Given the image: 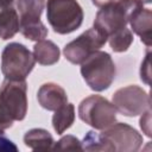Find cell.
<instances>
[{
    "label": "cell",
    "instance_id": "4",
    "mask_svg": "<svg viewBox=\"0 0 152 152\" xmlns=\"http://www.w3.org/2000/svg\"><path fill=\"white\" fill-rule=\"evenodd\" d=\"M36 65L33 53L21 43L12 42L1 52V72L7 80L23 81Z\"/></svg>",
    "mask_w": 152,
    "mask_h": 152
},
{
    "label": "cell",
    "instance_id": "9",
    "mask_svg": "<svg viewBox=\"0 0 152 152\" xmlns=\"http://www.w3.org/2000/svg\"><path fill=\"white\" fill-rule=\"evenodd\" d=\"M118 152H135L142 145V135L126 122H114L101 133Z\"/></svg>",
    "mask_w": 152,
    "mask_h": 152
},
{
    "label": "cell",
    "instance_id": "1",
    "mask_svg": "<svg viewBox=\"0 0 152 152\" xmlns=\"http://www.w3.org/2000/svg\"><path fill=\"white\" fill-rule=\"evenodd\" d=\"M80 71L87 86L94 91L108 89L116 75V68L112 56L101 50L88 56L81 63Z\"/></svg>",
    "mask_w": 152,
    "mask_h": 152
},
{
    "label": "cell",
    "instance_id": "19",
    "mask_svg": "<svg viewBox=\"0 0 152 152\" xmlns=\"http://www.w3.org/2000/svg\"><path fill=\"white\" fill-rule=\"evenodd\" d=\"M19 31L20 33L30 40L38 42L48 37V28L42 23V20L27 21V23H19Z\"/></svg>",
    "mask_w": 152,
    "mask_h": 152
},
{
    "label": "cell",
    "instance_id": "26",
    "mask_svg": "<svg viewBox=\"0 0 152 152\" xmlns=\"http://www.w3.org/2000/svg\"><path fill=\"white\" fill-rule=\"evenodd\" d=\"M14 0H0V6H13Z\"/></svg>",
    "mask_w": 152,
    "mask_h": 152
},
{
    "label": "cell",
    "instance_id": "23",
    "mask_svg": "<svg viewBox=\"0 0 152 152\" xmlns=\"http://www.w3.org/2000/svg\"><path fill=\"white\" fill-rule=\"evenodd\" d=\"M141 118L139 120V125H140V128L142 131V133H145L146 137L151 138V108L145 110L142 114H140Z\"/></svg>",
    "mask_w": 152,
    "mask_h": 152
},
{
    "label": "cell",
    "instance_id": "8",
    "mask_svg": "<svg viewBox=\"0 0 152 152\" xmlns=\"http://www.w3.org/2000/svg\"><path fill=\"white\" fill-rule=\"evenodd\" d=\"M0 102L14 121L24 120L28 106L26 81L5 78L0 86Z\"/></svg>",
    "mask_w": 152,
    "mask_h": 152
},
{
    "label": "cell",
    "instance_id": "20",
    "mask_svg": "<svg viewBox=\"0 0 152 152\" xmlns=\"http://www.w3.org/2000/svg\"><path fill=\"white\" fill-rule=\"evenodd\" d=\"M52 150H59V151H83L82 148V141L76 138L75 135L71 134H66L64 137H62L58 141L53 142L52 145Z\"/></svg>",
    "mask_w": 152,
    "mask_h": 152
},
{
    "label": "cell",
    "instance_id": "5",
    "mask_svg": "<svg viewBox=\"0 0 152 152\" xmlns=\"http://www.w3.org/2000/svg\"><path fill=\"white\" fill-rule=\"evenodd\" d=\"M116 109L113 103L101 95H89L78 104V118L93 127L102 131L116 122Z\"/></svg>",
    "mask_w": 152,
    "mask_h": 152
},
{
    "label": "cell",
    "instance_id": "27",
    "mask_svg": "<svg viewBox=\"0 0 152 152\" xmlns=\"http://www.w3.org/2000/svg\"><path fill=\"white\" fill-rule=\"evenodd\" d=\"M140 1H141L142 4H151L152 0H140Z\"/></svg>",
    "mask_w": 152,
    "mask_h": 152
},
{
    "label": "cell",
    "instance_id": "6",
    "mask_svg": "<svg viewBox=\"0 0 152 152\" xmlns=\"http://www.w3.org/2000/svg\"><path fill=\"white\" fill-rule=\"evenodd\" d=\"M112 103L116 112L128 116H138L151 108V97L146 90L137 84L126 86L114 91Z\"/></svg>",
    "mask_w": 152,
    "mask_h": 152
},
{
    "label": "cell",
    "instance_id": "18",
    "mask_svg": "<svg viewBox=\"0 0 152 152\" xmlns=\"http://www.w3.org/2000/svg\"><path fill=\"white\" fill-rule=\"evenodd\" d=\"M133 39V32L131 31V28L124 27L108 36L107 40L114 52H125L132 45Z\"/></svg>",
    "mask_w": 152,
    "mask_h": 152
},
{
    "label": "cell",
    "instance_id": "24",
    "mask_svg": "<svg viewBox=\"0 0 152 152\" xmlns=\"http://www.w3.org/2000/svg\"><path fill=\"white\" fill-rule=\"evenodd\" d=\"M2 151H5V152H8V151L10 152L11 151L17 152L18 151V146L12 140H10L5 135H2V133H0V152H2Z\"/></svg>",
    "mask_w": 152,
    "mask_h": 152
},
{
    "label": "cell",
    "instance_id": "7",
    "mask_svg": "<svg viewBox=\"0 0 152 152\" xmlns=\"http://www.w3.org/2000/svg\"><path fill=\"white\" fill-rule=\"evenodd\" d=\"M107 39L108 37L101 31L90 27L77 38L69 42L63 49V55L70 63L81 64L88 56L100 50L107 43Z\"/></svg>",
    "mask_w": 152,
    "mask_h": 152
},
{
    "label": "cell",
    "instance_id": "10",
    "mask_svg": "<svg viewBox=\"0 0 152 152\" xmlns=\"http://www.w3.org/2000/svg\"><path fill=\"white\" fill-rule=\"evenodd\" d=\"M37 100L42 108L55 112L68 103V95L64 88L53 82L44 83L37 91Z\"/></svg>",
    "mask_w": 152,
    "mask_h": 152
},
{
    "label": "cell",
    "instance_id": "16",
    "mask_svg": "<svg viewBox=\"0 0 152 152\" xmlns=\"http://www.w3.org/2000/svg\"><path fill=\"white\" fill-rule=\"evenodd\" d=\"M75 121V106L72 103H65L52 115V127L55 132L62 135L68 128L72 126Z\"/></svg>",
    "mask_w": 152,
    "mask_h": 152
},
{
    "label": "cell",
    "instance_id": "12",
    "mask_svg": "<svg viewBox=\"0 0 152 152\" xmlns=\"http://www.w3.org/2000/svg\"><path fill=\"white\" fill-rule=\"evenodd\" d=\"M19 32V15L14 6H0V38L7 40Z\"/></svg>",
    "mask_w": 152,
    "mask_h": 152
},
{
    "label": "cell",
    "instance_id": "17",
    "mask_svg": "<svg viewBox=\"0 0 152 152\" xmlns=\"http://www.w3.org/2000/svg\"><path fill=\"white\" fill-rule=\"evenodd\" d=\"M82 148L83 151H108L113 152L114 147L112 144L100 133L95 131H89L84 135L82 140Z\"/></svg>",
    "mask_w": 152,
    "mask_h": 152
},
{
    "label": "cell",
    "instance_id": "15",
    "mask_svg": "<svg viewBox=\"0 0 152 152\" xmlns=\"http://www.w3.org/2000/svg\"><path fill=\"white\" fill-rule=\"evenodd\" d=\"M45 7V0H17V10L19 12V23L40 20V15Z\"/></svg>",
    "mask_w": 152,
    "mask_h": 152
},
{
    "label": "cell",
    "instance_id": "22",
    "mask_svg": "<svg viewBox=\"0 0 152 152\" xmlns=\"http://www.w3.org/2000/svg\"><path fill=\"white\" fill-rule=\"evenodd\" d=\"M13 119L6 110V108L0 102V133H4L6 129L11 128L13 125Z\"/></svg>",
    "mask_w": 152,
    "mask_h": 152
},
{
    "label": "cell",
    "instance_id": "3",
    "mask_svg": "<svg viewBox=\"0 0 152 152\" xmlns=\"http://www.w3.org/2000/svg\"><path fill=\"white\" fill-rule=\"evenodd\" d=\"M83 8L77 0H48L46 19L53 32L69 34L81 27L83 23Z\"/></svg>",
    "mask_w": 152,
    "mask_h": 152
},
{
    "label": "cell",
    "instance_id": "13",
    "mask_svg": "<svg viewBox=\"0 0 152 152\" xmlns=\"http://www.w3.org/2000/svg\"><path fill=\"white\" fill-rule=\"evenodd\" d=\"M33 57L42 65H53L59 61V48L49 39L38 40L33 46Z\"/></svg>",
    "mask_w": 152,
    "mask_h": 152
},
{
    "label": "cell",
    "instance_id": "14",
    "mask_svg": "<svg viewBox=\"0 0 152 152\" xmlns=\"http://www.w3.org/2000/svg\"><path fill=\"white\" fill-rule=\"evenodd\" d=\"M53 142V137L44 128H31L24 134V144L33 151L52 150Z\"/></svg>",
    "mask_w": 152,
    "mask_h": 152
},
{
    "label": "cell",
    "instance_id": "25",
    "mask_svg": "<svg viewBox=\"0 0 152 152\" xmlns=\"http://www.w3.org/2000/svg\"><path fill=\"white\" fill-rule=\"evenodd\" d=\"M114 0H91L93 5H95L96 7H102V6H106L110 2H113Z\"/></svg>",
    "mask_w": 152,
    "mask_h": 152
},
{
    "label": "cell",
    "instance_id": "21",
    "mask_svg": "<svg viewBox=\"0 0 152 152\" xmlns=\"http://www.w3.org/2000/svg\"><path fill=\"white\" fill-rule=\"evenodd\" d=\"M140 80L147 86L151 84V53H150V49H147L145 58L140 65Z\"/></svg>",
    "mask_w": 152,
    "mask_h": 152
},
{
    "label": "cell",
    "instance_id": "11",
    "mask_svg": "<svg viewBox=\"0 0 152 152\" xmlns=\"http://www.w3.org/2000/svg\"><path fill=\"white\" fill-rule=\"evenodd\" d=\"M128 24L131 25V31L140 37L141 43L147 48L151 46V30H152V12L150 8H139L129 18Z\"/></svg>",
    "mask_w": 152,
    "mask_h": 152
},
{
    "label": "cell",
    "instance_id": "2",
    "mask_svg": "<svg viewBox=\"0 0 152 152\" xmlns=\"http://www.w3.org/2000/svg\"><path fill=\"white\" fill-rule=\"evenodd\" d=\"M144 7L140 0H114L100 7L94 19V27L107 37L127 26L132 14Z\"/></svg>",
    "mask_w": 152,
    "mask_h": 152
}]
</instances>
